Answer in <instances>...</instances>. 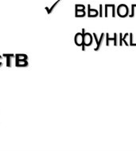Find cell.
<instances>
[{
    "label": "cell",
    "mask_w": 136,
    "mask_h": 152,
    "mask_svg": "<svg viewBox=\"0 0 136 152\" xmlns=\"http://www.w3.org/2000/svg\"><path fill=\"white\" fill-rule=\"evenodd\" d=\"M82 34H83V45H82V50L84 51L86 46H90L93 42L92 35L88 32H85L84 29H82Z\"/></svg>",
    "instance_id": "6da1fadb"
},
{
    "label": "cell",
    "mask_w": 136,
    "mask_h": 152,
    "mask_svg": "<svg viewBox=\"0 0 136 152\" xmlns=\"http://www.w3.org/2000/svg\"><path fill=\"white\" fill-rule=\"evenodd\" d=\"M116 10L117 15H119V17L125 18L129 15V8L126 4H120V5H119Z\"/></svg>",
    "instance_id": "7a4b0ae2"
},
{
    "label": "cell",
    "mask_w": 136,
    "mask_h": 152,
    "mask_svg": "<svg viewBox=\"0 0 136 152\" xmlns=\"http://www.w3.org/2000/svg\"><path fill=\"white\" fill-rule=\"evenodd\" d=\"M109 11H110L111 17H116V6L115 4H105V7H104L105 17H108Z\"/></svg>",
    "instance_id": "3957f363"
},
{
    "label": "cell",
    "mask_w": 136,
    "mask_h": 152,
    "mask_svg": "<svg viewBox=\"0 0 136 152\" xmlns=\"http://www.w3.org/2000/svg\"><path fill=\"white\" fill-rule=\"evenodd\" d=\"M92 36H93V37L95 38L96 42H97V47L95 48L94 50L95 51H98V50L100 49V47H101V45H103L104 38H105V34H104V33H102L99 39H98V37H97V34H96V33H93V34H92Z\"/></svg>",
    "instance_id": "277c9868"
},
{
    "label": "cell",
    "mask_w": 136,
    "mask_h": 152,
    "mask_svg": "<svg viewBox=\"0 0 136 152\" xmlns=\"http://www.w3.org/2000/svg\"><path fill=\"white\" fill-rule=\"evenodd\" d=\"M105 35H106V45L107 46H108L110 42H111L113 43V45H114L115 46H117V45H118V34H117L116 33H114V34H113V37H109L108 33H107Z\"/></svg>",
    "instance_id": "5b68a950"
},
{
    "label": "cell",
    "mask_w": 136,
    "mask_h": 152,
    "mask_svg": "<svg viewBox=\"0 0 136 152\" xmlns=\"http://www.w3.org/2000/svg\"><path fill=\"white\" fill-rule=\"evenodd\" d=\"M3 58H6L7 59V66L8 68L12 67V60L15 58V54L13 53H4L3 54Z\"/></svg>",
    "instance_id": "8992f818"
},
{
    "label": "cell",
    "mask_w": 136,
    "mask_h": 152,
    "mask_svg": "<svg viewBox=\"0 0 136 152\" xmlns=\"http://www.w3.org/2000/svg\"><path fill=\"white\" fill-rule=\"evenodd\" d=\"M29 65L28 60L25 59H18V58H15V66L18 68H24L27 67Z\"/></svg>",
    "instance_id": "52a82bcc"
},
{
    "label": "cell",
    "mask_w": 136,
    "mask_h": 152,
    "mask_svg": "<svg viewBox=\"0 0 136 152\" xmlns=\"http://www.w3.org/2000/svg\"><path fill=\"white\" fill-rule=\"evenodd\" d=\"M74 42L77 46H82L83 45V34L82 32L77 33L74 37Z\"/></svg>",
    "instance_id": "ba28073f"
},
{
    "label": "cell",
    "mask_w": 136,
    "mask_h": 152,
    "mask_svg": "<svg viewBox=\"0 0 136 152\" xmlns=\"http://www.w3.org/2000/svg\"><path fill=\"white\" fill-rule=\"evenodd\" d=\"M99 15V11L96 9H92L90 4L88 5V16L89 18H95Z\"/></svg>",
    "instance_id": "9c48e42d"
},
{
    "label": "cell",
    "mask_w": 136,
    "mask_h": 152,
    "mask_svg": "<svg viewBox=\"0 0 136 152\" xmlns=\"http://www.w3.org/2000/svg\"><path fill=\"white\" fill-rule=\"evenodd\" d=\"M128 35H129V34H124H124H119V37H120V39H119V40H120V42H119V45H120V46H121V45H123V42H124V44H125L126 46H127V45H129L128 43L126 42V37H127Z\"/></svg>",
    "instance_id": "30bf717a"
},
{
    "label": "cell",
    "mask_w": 136,
    "mask_h": 152,
    "mask_svg": "<svg viewBox=\"0 0 136 152\" xmlns=\"http://www.w3.org/2000/svg\"><path fill=\"white\" fill-rule=\"evenodd\" d=\"M86 15L85 10H75V16L77 18L84 17Z\"/></svg>",
    "instance_id": "8fae6325"
},
{
    "label": "cell",
    "mask_w": 136,
    "mask_h": 152,
    "mask_svg": "<svg viewBox=\"0 0 136 152\" xmlns=\"http://www.w3.org/2000/svg\"><path fill=\"white\" fill-rule=\"evenodd\" d=\"M15 58H18V59H25V60H28V56L25 53H17L15 54Z\"/></svg>",
    "instance_id": "7c38bea8"
},
{
    "label": "cell",
    "mask_w": 136,
    "mask_h": 152,
    "mask_svg": "<svg viewBox=\"0 0 136 152\" xmlns=\"http://www.w3.org/2000/svg\"><path fill=\"white\" fill-rule=\"evenodd\" d=\"M131 15H129L131 18L135 17V15H136V4H132L131 7Z\"/></svg>",
    "instance_id": "4fadbf2b"
},
{
    "label": "cell",
    "mask_w": 136,
    "mask_h": 152,
    "mask_svg": "<svg viewBox=\"0 0 136 152\" xmlns=\"http://www.w3.org/2000/svg\"><path fill=\"white\" fill-rule=\"evenodd\" d=\"M59 2H60V0H58V1H57V3H55L54 5L52 7L50 8V9H49V8H48V7H46V10H47V12H48V14H49V15H50V14H51V12H52V11H53V10L54 9L55 7H56V6L57 5V3H59Z\"/></svg>",
    "instance_id": "5bb4252c"
},
{
    "label": "cell",
    "mask_w": 136,
    "mask_h": 152,
    "mask_svg": "<svg viewBox=\"0 0 136 152\" xmlns=\"http://www.w3.org/2000/svg\"><path fill=\"white\" fill-rule=\"evenodd\" d=\"M76 10H85V6L82 4H76L75 5Z\"/></svg>",
    "instance_id": "9a60e30c"
},
{
    "label": "cell",
    "mask_w": 136,
    "mask_h": 152,
    "mask_svg": "<svg viewBox=\"0 0 136 152\" xmlns=\"http://www.w3.org/2000/svg\"><path fill=\"white\" fill-rule=\"evenodd\" d=\"M99 16L100 18H101V17H103V5H102V4H99Z\"/></svg>",
    "instance_id": "2e32d148"
},
{
    "label": "cell",
    "mask_w": 136,
    "mask_h": 152,
    "mask_svg": "<svg viewBox=\"0 0 136 152\" xmlns=\"http://www.w3.org/2000/svg\"><path fill=\"white\" fill-rule=\"evenodd\" d=\"M2 59H3V56L0 55V67L3 65V61H2Z\"/></svg>",
    "instance_id": "e0dca14e"
}]
</instances>
